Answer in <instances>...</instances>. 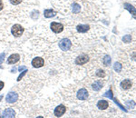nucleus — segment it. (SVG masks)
I'll return each mask as SVG.
<instances>
[{
	"instance_id": "f257e3e1",
	"label": "nucleus",
	"mask_w": 136,
	"mask_h": 118,
	"mask_svg": "<svg viewBox=\"0 0 136 118\" xmlns=\"http://www.w3.org/2000/svg\"><path fill=\"white\" fill-rule=\"evenodd\" d=\"M58 45H59V48H60L62 51H69L71 48H72V46H73V44H72L70 39H68V38H63L62 40L59 41Z\"/></svg>"
},
{
	"instance_id": "f03ea898",
	"label": "nucleus",
	"mask_w": 136,
	"mask_h": 118,
	"mask_svg": "<svg viewBox=\"0 0 136 118\" xmlns=\"http://www.w3.org/2000/svg\"><path fill=\"white\" fill-rule=\"evenodd\" d=\"M11 33L15 37H20L24 33V27L18 24H15L11 28Z\"/></svg>"
},
{
	"instance_id": "7ed1b4c3",
	"label": "nucleus",
	"mask_w": 136,
	"mask_h": 118,
	"mask_svg": "<svg viewBox=\"0 0 136 118\" xmlns=\"http://www.w3.org/2000/svg\"><path fill=\"white\" fill-rule=\"evenodd\" d=\"M18 98H19V96H18L17 93H15V92H10V93H8L5 96V101H6V103L8 104H14L15 102H17Z\"/></svg>"
},
{
	"instance_id": "20e7f679",
	"label": "nucleus",
	"mask_w": 136,
	"mask_h": 118,
	"mask_svg": "<svg viewBox=\"0 0 136 118\" xmlns=\"http://www.w3.org/2000/svg\"><path fill=\"white\" fill-rule=\"evenodd\" d=\"M50 29L53 31L55 34H59L64 30V25L61 23L52 22L50 24Z\"/></svg>"
},
{
	"instance_id": "39448f33",
	"label": "nucleus",
	"mask_w": 136,
	"mask_h": 118,
	"mask_svg": "<svg viewBox=\"0 0 136 118\" xmlns=\"http://www.w3.org/2000/svg\"><path fill=\"white\" fill-rule=\"evenodd\" d=\"M31 64L33 65V67L41 68L45 65V59H44L43 57H40V56H36V57H35L33 60H32Z\"/></svg>"
},
{
	"instance_id": "423d86ee",
	"label": "nucleus",
	"mask_w": 136,
	"mask_h": 118,
	"mask_svg": "<svg viewBox=\"0 0 136 118\" xmlns=\"http://www.w3.org/2000/svg\"><path fill=\"white\" fill-rule=\"evenodd\" d=\"M66 106H63V105H59V106H56V107L55 108L54 115H55V116H56V117H61L64 114L66 113Z\"/></svg>"
},
{
	"instance_id": "0eeeda50",
	"label": "nucleus",
	"mask_w": 136,
	"mask_h": 118,
	"mask_svg": "<svg viewBox=\"0 0 136 118\" xmlns=\"http://www.w3.org/2000/svg\"><path fill=\"white\" fill-rule=\"evenodd\" d=\"M88 96H89V93L85 88H81L80 90L77 92V98H78L79 100H82V101L86 100V99L88 98Z\"/></svg>"
},
{
	"instance_id": "6e6552de",
	"label": "nucleus",
	"mask_w": 136,
	"mask_h": 118,
	"mask_svg": "<svg viewBox=\"0 0 136 118\" xmlns=\"http://www.w3.org/2000/svg\"><path fill=\"white\" fill-rule=\"evenodd\" d=\"M89 61V57L87 55H79L78 57H76L75 59V64L77 65H83L84 64H86L87 62Z\"/></svg>"
},
{
	"instance_id": "1a4fd4ad",
	"label": "nucleus",
	"mask_w": 136,
	"mask_h": 118,
	"mask_svg": "<svg viewBox=\"0 0 136 118\" xmlns=\"http://www.w3.org/2000/svg\"><path fill=\"white\" fill-rule=\"evenodd\" d=\"M20 60V55L18 54H13L9 57L7 58V64L9 65H14V64L17 63L18 61Z\"/></svg>"
},
{
	"instance_id": "9d476101",
	"label": "nucleus",
	"mask_w": 136,
	"mask_h": 118,
	"mask_svg": "<svg viewBox=\"0 0 136 118\" xmlns=\"http://www.w3.org/2000/svg\"><path fill=\"white\" fill-rule=\"evenodd\" d=\"M2 117H15V112L13 108L9 107L6 108L4 112H3Z\"/></svg>"
},
{
	"instance_id": "9b49d317",
	"label": "nucleus",
	"mask_w": 136,
	"mask_h": 118,
	"mask_svg": "<svg viewBox=\"0 0 136 118\" xmlns=\"http://www.w3.org/2000/svg\"><path fill=\"white\" fill-rule=\"evenodd\" d=\"M124 7H125V9H127L129 12L131 13L134 18H136V9L134 7V6H133V5H131V4L125 3V4H124Z\"/></svg>"
},
{
	"instance_id": "f8f14e48",
	"label": "nucleus",
	"mask_w": 136,
	"mask_h": 118,
	"mask_svg": "<svg viewBox=\"0 0 136 118\" xmlns=\"http://www.w3.org/2000/svg\"><path fill=\"white\" fill-rule=\"evenodd\" d=\"M44 15H45V17L46 18L54 17V16L56 15V12L54 11L53 9H46V10H45V12H44Z\"/></svg>"
},
{
	"instance_id": "ddd939ff",
	"label": "nucleus",
	"mask_w": 136,
	"mask_h": 118,
	"mask_svg": "<svg viewBox=\"0 0 136 118\" xmlns=\"http://www.w3.org/2000/svg\"><path fill=\"white\" fill-rule=\"evenodd\" d=\"M108 106H109L108 102L105 100H100L98 103H97V107H98L99 109H102V110H104L106 108H108Z\"/></svg>"
},
{
	"instance_id": "4468645a",
	"label": "nucleus",
	"mask_w": 136,
	"mask_h": 118,
	"mask_svg": "<svg viewBox=\"0 0 136 118\" xmlns=\"http://www.w3.org/2000/svg\"><path fill=\"white\" fill-rule=\"evenodd\" d=\"M121 86H122V88H124L125 90L130 89V88L132 87V82L129 80V79H125V80H124L121 83Z\"/></svg>"
},
{
	"instance_id": "2eb2a0df",
	"label": "nucleus",
	"mask_w": 136,
	"mask_h": 118,
	"mask_svg": "<svg viewBox=\"0 0 136 118\" xmlns=\"http://www.w3.org/2000/svg\"><path fill=\"white\" fill-rule=\"evenodd\" d=\"M89 28H90V26L88 25H79L76 27V29L79 33H86L89 30Z\"/></svg>"
},
{
	"instance_id": "dca6fc26",
	"label": "nucleus",
	"mask_w": 136,
	"mask_h": 118,
	"mask_svg": "<svg viewBox=\"0 0 136 118\" xmlns=\"http://www.w3.org/2000/svg\"><path fill=\"white\" fill-rule=\"evenodd\" d=\"M102 87H103V83H102L101 81H95V82L93 84V86H92L93 90H94V91L101 90Z\"/></svg>"
},
{
	"instance_id": "f3484780",
	"label": "nucleus",
	"mask_w": 136,
	"mask_h": 118,
	"mask_svg": "<svg viewBox=\"0 0 136 118\" xmlns=\"http://www.w3.org/2000/svg\"><path fill=\"white\" fill-rule=\"evenodd\" d=\"M81 10V6L79 4H77V3H74V4H73V6H72V11H73V14H77V13H79Z\"/></svg>"
},
{
	"instance_id": "a211bd4d",
	"label": "nucleus",
	"mask_w": 136,
	"mask_h": 118,
	"mask_svg": "<svg viewBox=\"0 0 136 118\" xmlns=\"http://www.w3.org/2000/svg\"><path fill=\"white\" fill-rule=\"evenodd\" d=\"M103 65L108 66V65H110V64H111V57H110L109 55H106L105 57L103 58Z\"/></svg>"
},
{
	"instance_id": "6ab92c4d",
	"label": "nucleus",
	"mask_w": 136,
	"mask_h": 118,
	"mask_svg": "<svg viewBox=\"0 0 136 118\" xmlns=\"http://www.w3.org/2000/svg\"><path fill=\"white\" fill-rule=\"evenodd\" d=\"M122 68H123V66H122V65L120 63H115L114 65H113V69H114L116 72H121Z\"/></svg>"
},
{
	"instance_id": "aec40b11",
	"label": "nucleus",
	"mask_w": 136,
	"mask_h": 118,
	"mask_svg": "<svg viewBox=\"0 0 136 118\" xmlns=\"http://www.w3.org/2000/svg\"><path fill=\"white\" fill-rule=\"evenodd\" d=\"M135 103H134V101H131V102H129V101H127L126 102V106L128 108H131V109H133V108L135 107Z\"/></svg>"
},
{
	"instance_id": "412c9836",
	"label": "nucleus",
	"mask_w": 136,
	"mask_h": 118,
	"mask_svg": "<svg viewBox=\"0 0 136 118\" xmlns=\"http://www.w3.org/2000/svg\"><path fill=\"white\" fill-rule=\"evenodd\" d=\"M132 40V37H131V35H124V37H123V41H124V43H130Z\"/></svg>"
},
{
	"instance_id": "4be33fe9",
	"label": "nucleus",
	"mask_w": 136,
	"mask_h": 118,
	"mask_svg": "<svg viewBox=\"0 0 136 118\" xmlns=\"http://www.w3.org/2000/svg\"><path fill=\"white\" fill-rule=\"evenodd\" d=\"M113 102H114V103H115V104H116V105H117V106H119V107L121 108L122 110H124V112H127V110H126V109H125V108H124V106H122L121 104L119 103V102H118V100H117V99H115V98H113Z\"/></svg>"
},
{
	"instance_id": "5701e85b",
	"label": "nucleus",
	"mask_w": 136,
	"mask_h": 118,
	"mask_svg": "<svg viewBox=\"0 0 136 118\" xmlns=\"http://www.w3.org/2000/svg\"><path fill=\"white\" fill-rule=\"evenodd\" d=\"M103 96H105V97H108V98H110V99H113V92H112V90H109L108 92H106Z\"/></svg>"
},
{
	"instance_id": "b1692460",
	"label": "nucleus",
	"mask_w": 136,
	"mask_h": 118,
	"mask_svg": "<svg viewBox=\"0 0 136 118\" xmlns=\"http://www.w3.org/2000/svg\"><path fill=\"white\" fill-rule=\"evenodd\" d=\"M96 75L98 76V77H104L105 76V74L103 72V70H98L96 72Z\"/></svg>"
},
{
	"instance_id": "393cba45",
	"label": "nucleus",
	"mask_w": 136,
	"mask_h": 118,
	"mask_svg": "<svg viewBox=\"0 0 136 118\" xmlns=\"http://www.w3.org/2000/svg\"><path fill=\"white\" fill-rule=\"evenodd\" d=\"M9 1H10L11 4L14 5H18V4H20V3L22 2V0H9Z\"/></svg>"
},
{
	"instance_id": "a878e982",
	"label": "nucleus",
	"mask_w": 136,
	"mask_h": 118,
	"mask_svg": "<svg viewBox=\"0 0 136 118\" xmlns=\"http://www.w3.org/2000/svg\"><path fill=\"white\" fill-rule=\"evenodd\" d=\"M5 53H2L1 55H0V65L3 63V61H4V59H5Z\"/></svg>"
},
{
	"instance_id": "bb28decb",
	"label": "nucleus",
	"mask_w": 136,
	"mask_h": 118,
	"mask_svg": "<svg viewBox=\"0 0 136 118\" xmlns=\"http://www.w3.org/2000/svg\"><path fill=\"white\" fill-rule=\"evenodd\" d=\"M26 72H27V71H26V70H25V71H24V72H23V73H22V74H21V75H19V77H18V79H17V81H20V80H21V78H22V77H23V76H24V75H25V74H26Z\"/></svg>"
},
{
	"instance_id": "cd10ccee",
	"label": "nucleus",
	"mask_w": 136,
	"mask_h": 118,
	"mask_svg": "<svg viewBox=\"0 0 136 118\" xmlns=\"http://www.w3.org/2000/svg\"><path fill=\"white\" fill-rule=\"evenodd\" d=\"M4 86H5V84H4V82H2V81H0V91L2 90L3 88H4Z\"/></svg>"
},
{
	"instance_id": "c85d7f7f",
	"label": "nucleus",
	"mask_w": 136,
	"mask_h": 118,
	"mask_svg": "<svg viewBox=\"0 0 136 118\" xmlns=\"http://www.w3.org/2000/svg\"><path fill=\"white\" fill-rule=\"evenodd\" d=\"M3 7H4V4H3V1H2V0H0V11L2 10Z\"/></svg>"
}]
</instances>
